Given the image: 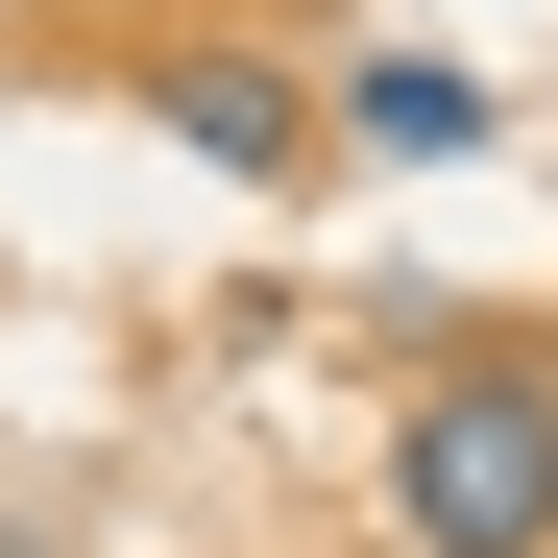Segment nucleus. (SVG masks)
Segmentation results:
<instances>
[{
	"instance_id": "nucleus-4",
	"label": "nucleus",
	"mask_w": 558,
	"mask_h": 558,
	"mask_svg": "<svg viewBox=\"0 0 558 558\" xmlns=\"http://www.w3.org/2000/svg\"><path fill=\"white\" fill-rule=\"evenodd\" d=\"M0 558H73V534H25V510H0Z\"/></svg>"
},
{
	"instance_id": "nucleus-1",
	"label": "nucleus",
	"mask_w": 558,
	"mask_h": 558,
	"mask_svg": "<svg viewBox=\"0 0 558 558\" xmlns=\"http://www.w3.org/2000/svg\"><path fill=\"white\" fill-rule=\"evenodd\" d=\"M389 534L413 558H558V340H437L389 389Z\"/></svg>"
},
{
	"instance_id": "nucleus-2",
	"label": "nucleus",
	"mask_w": 558,
	"mask_h": 558,
	"mask_svg": "<svg viewBox=\"0 0 558 558\" xmlns=\"http://www.w3.org/2000/svg\"><path fill=\"white\" fill-rule=\"evenodd\" d=\"M122 98L195 146V170H243V195H292V170H316V73H267V49H219V25H195V49H146Z\"/></svg>"
},
{
	"instance_id": "nucleus-3",
	"label": "nucleus",
	"mask_w": 558,
	"mask_h": 558,
	"mask_svg": "<svg viewBox=\"0 0 558 558\" xmlns=\"http://www.w3.org/2000/svg\"><path fill=\"white\" fill-rule=\"evenodd\" d=\"M316 146H389V170H461V146H486V73H437V49H389L364 98H316Z\"/></svg>"
}]
</instances>
